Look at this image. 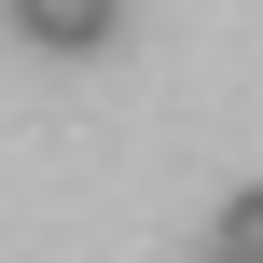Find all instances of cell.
I'll use <instances>...</instances> for the list:
<instances>
[{
	"label": "cell",
	"instance_id": "cell-1",
	"mask_svg": "<svg viewBox=\"0 0 263 263\" xmlns=\"http://www.w3.org/2000/svg\"><path fill=\"white\" fill-rule=\"evenodd\" d=\"M0 14L28 55H111V28H125V0H0Z\"/></svg>",
	"mask_w": 263,
	"mask_h": 263
},
{
	"label": "cell",
	"instance_id": "cell-2",
	"mask_svg": "<svg viewBox=\"0 0 263 263\" xmlns=\"http://www.w3.org/2000/svg\"><path fill=\"white\" fill-rule=\"evenodd\" d=\"M208 250H222V263H263V180L222 194V236H208Z\"/></svg>",
	"mask_w": 263,
	"mask_h": 263
},
{
	"label": "cell",
	"instance_id": "cell-3",
	"mask_svg": "<svg viewBox=\"0 0 263 263\" xmlns=\"http://www.w3.org/2000/svg\"><path fill=\"white\" fill-rule=\"evenodd\" d=\"M208 263H222V250H208Z\"/></svg>",
	"mask_w": 263,
	"mask_h": 263
}]
</instances>
